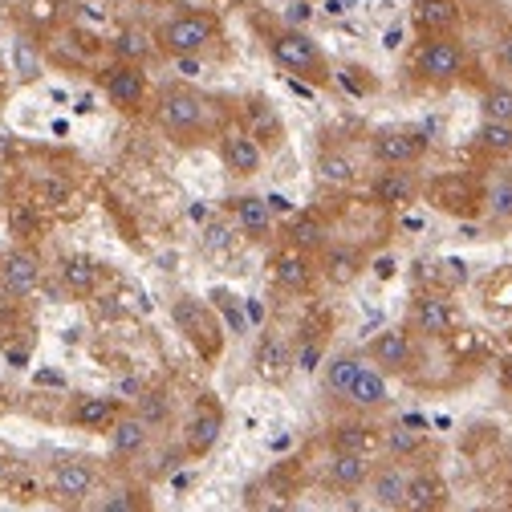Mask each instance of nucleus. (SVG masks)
<instances>
[{"label":"nucleus","instance_id":"obj_1","mask_svg":"<svg viewBox=\"0 0 512 512\" xmlns=\"http://www.w3.org/2000/svg\"><path fill=\"white\" fill-rule=\"evenodd\" d=\"M269 53H273V61L277 66H285L289 74H297V78H309L313 86H326L330 82V66H326V57H322V49H317V41L305 33V29H281V33H273L269 37Z\"/></svg>","mask_w":512,"mask_h":512},{"label":"nucleus","instance_id":"obj_2","mask_svg":"<svg viewBox=\"0 0 512 512\" xmlns=\"http://www.w3.org/2000/svg\"><path fill=\"white\" fill-rule=\"evenodd\" d=\"M171 317H175V326L183 330V338L196 346L204 358H216V354H220L224 330H220V322H216V309H212V305H204V301H196V297H179V301L171 305Z\"/></svg>","mask_w":512,"mask_h":512},{"label":"nucleus","instance_id":"obj_3","mask_svg":"<svg viewBox=\"0 0 512 512\" xmlns=\"http://www.w3.org/2000/svg\"><path fill=\"white\" fill-rule=\"evenodd\" d=\"M159 122H163V131L175 135V139H191V135H200L204 131V122H208V102L200 94H191L183 86L175 90H163L159 98Z\"/></svg>","mask_w":512,"mask_h":512},{"label":"nucleus","instance_id":"obj_4","mask_svg":"<svg viewBox=\"0 0 512 512\" xmlns=\"http://www.w3.org/2000/svg\"><path fill=\"white\" fill-rule=\"evenodd\" d=\"M464 45L452 41V37H427L415 53V74L423 82H435V86H447V82H456L464 74Z\"/></svg>","mask_w":512,"mask_h":512},{"label":"nucleus","instance_id":"obj_5","mask_svg":"<svg viewBox=\"0 0 512 512\" xmlns=\"http://www.w3.org/2000/svg\"><path fill=\"white\" fill-rule=\"evenodd\" d=\"M216 41V21L204 17V13H183V17H171L163 29H159V45L171 53V57H183V53H200Z\"/></svg>","mask_w":512,"mask_h":512},{"label":"nucleus","instance_id":"obj_6","mask_svg":"<svg viewBox=\"0 0 512 512\" xmlns=\"http://www.w3.org/2000/svg\"><path fill=\"white\" fill-rule=\"evenodd\" d=\"M220 431H224V411H220V403L204 399L196 407V415L187 419V431H183L187 456H208L212 447H216V439H220Z\"/></svg>","mask_w":512,"mask_h":512},{"label":"nucleus","instance_id":"obj_7","mask_svg":"<svg viewBox=\"0 0 512 512\" xmlns=\"http://www.w3.org/2000/svg\"><path fill=\"white\" fill-rule=\"evenodd\" d=\"M102 86H106V94H110V102L118 106V110H139L143 106V94H147V78H143V70L135 66V61H122V66H110L106 70V78H102Z\"/></svg>","mask_w":512,"mask_h":512},{"label":"nucleus","instance_id":"obj_8","mask_svg":"<svg viewBox=\"0 0 512 512\" xmlns=\"http://www.w3.org/2000/svg\"><path fill=\"white\" fill-rule=\"evenodd\" d=\"M370 358H374V366L382 370V374H403V370H411V362H415V342H411V334L407 330H382L374 342H370Z\"/></svg>","mask_w":512,"mask_h":512},{"label":"nucleus","instance_id":"obj_9","mask_svg":"<svg viewBox=\"0 0 512 512\" xmlns=\"http://www.w3.org/2000/svg\"><path fill=\"white\" fill-rule=\"evenodd\" d=\"M431 204H435L439 212L460 216V220H468V216H476V212H480V196H476V187H472L468 179H460V175H447V179L431 183Z\"/></svg>","mask_w":512,"mask_h":512},{"label":"nucleus","instance_id":"obj_10","mask_svg":"<svg viewBox=\"0 0 512 512\" xmlns=\"http://www.w3.org/2000/svg\"><path fill=\"white\" fill-rule=\"evenodd\" d=\"M423 151H427V139L415 135V131H382V135H374V159L387 163V167L419 163Z\"/></svg>","mask_w":512,"mask_h":512},{"label":"nucleus","instance_id":"obj_11","mask_svg":"<svg viewBox=\"0 0 512 512\" xmlns=\"http://www.w3.org/2000/svg\"><path fill=\"white\" fill-rule=\"evenodd\" d=\"M49 484H53V496L61 504H82L94 488V468L86 460H61V464H53Z\"/></svg>","mask_w":512,"mask_h":512},{"label":"nucleus","instance_id":"obj_12","mask_svg":"<svg viewBox=\"0 0 512 512\" xmlns=\"http://www.w3.org/2000/svg\"><path fill=\"white\" fill-rule=\"evenodd\" d=\"M411 21L423 37H443L460 25V0H411Z\"/></svg>","mask_w":512,"mask_h":512},{"label":"nucleus","instance_id":"obj_13","mask_svg":"<svg viewBox=\"0 0 512 512\" xmlns=\"http://www.w3.org/2000/svg\"><path fill=\"white\" fill-rule=\"evenodd\" d=\"M411 326L423 338H447L456 330V309L443 297H419L415 309H411Z\"/></svg>","mask_w":512,"mask_h":512},{"label":"nucleus","instance_id":"obj_14","mask_svg":"<svg viewBox=\"0 0 512 512\" xmlns=\"http://www.w3.org/2000/svg\"><path fill=\"white\" fill-rule=\"evenodd\" d=\"M232 216H236L240 236H248V240H265L273 232V208L261 196H236L232 200Z\"/></svg>","mask_w":512,"mask_h":512},{"label":"nucleus","instance_id":"obj_15","mask_svg":"<svg viewBox=\"0 0 512 512\" xmlns=\"http://www.w3.org/2000/svg\"><path fill=\"white\" fill-rule=\"evenodd\" d=\"M220 159L232 175H256L261 171V143H256L252 135L232 131V135L220 139Z\"/></svg>","mask_w":512,"mask_h":512},{"label":"nucleus","instance_id":"obj_16","mask_svg":"<svg viewBox=\"0 0 512 512\" xmlns=\"http://www.w3.org/2000/svg\"><path fill=\"white\" fill-rule=\"evenodd\" d=\"M366 476H370V460H366L362 452H338V447H334V456H330V464H326V484H330V488L354 492V488L366 484Z\"/></svg>","mask_w":512,"mask_h":512},{"label":"nucleus","instance_id":"obj_17","mask_svg":"<svg viewBox=\"0 0 512 512\" xmlns=\"http://www.w3.org/2000/svg\"><path fill=\"white\" fill-rule=\"evenodd\" d=\"M0 281H5V289H9L13 297H29V293L41 285L37 256H29V252H9L5 265H0Z\"/></svg>","mask_w":512,"mask_h":512},{"label":"nucleus","instance_id":"obj_18","mask_svg":"<svg viewBox=\"0 0 512 512\" xmlns=\"http://www.w3.org/2000/svg\"><path fill=\"white\" fill-rule=\"evenodd\" d=\"M252 366L265 382H285L289 370H293V350L281 342V338H261L256 342V354H252Z\"/></svg>","mask_w":512,"mask_h":512},{"label":"nucleus","instance_id":"obj_19","mask_svg":"<svg viewBox=\"0 0 512 512\" xmlns=\"http://www.w3.org/2000/svg\"><path fill=\"white\" fill-rule=\"evenodd\" d=\"M411 512H435V508H447V484L435 476V472H415L407 476V504Z\"/></svg>","mask_w":512,"mask_h":512},{"label":"nucleus","instance_id":"obj_20","mask_svg":"<svg viewBox=\"0 0 512 512\" xmlns=\"http://www.w3.org/2000/svg\"><path fill=\"white\" fill-rule=\"evenodd\" d=\"M273 277H277L281 289H289V293H305L309 281H313V269H309V261H305V252H301V248H285V252L273 256Z\"/></svg>","mask_w":512,"mask_h":512},{"label":"nucleus","instance_id":"obj_21","mask_svg":"<svg viewBox=\"0 0 512 512\" xmlns=\"http://www.w3.org/2000/svg\"><path fill=\"white\" fill-rule=\"evenodd\" d=\"M143 447H147V423L135 415V419H114L110 423V452L118 456V460H135V456H143Z\"/></svg>","mask_w":512,"mask_h":512},{"label":"nucleus","instance_id":"obj_22","mask_svg":"<svg viewBox=\"0 0 512 512\" xmlns=\"http://www.w3.org/2000/svg\"><path fill=\"white\" fill-rule=\"evenodd\" d=\"M70 419H74V427H82V431H106V427L118 419V403H114V399H102V395H82V399L74 403Z\"/></svg>","mask_w":512,"mask_h":512},{"label":"nucleus","instance_id":"obj_23","mask_svg":"<svg viewBox=\"0 0 512 512\" xmlns=\"http://www.w3.org/2000/svg\"><path fill=\"white\" fill-rule=\"evenodd\" d=\"M415 191H419V183L411 179V171H382V175L374 179V200H378L382 208H403V204H411Z\"/></svg>","mask_w":512,"mask_h":512},{"label":"nucleus","instance_id":"obj_24","mask_svg":"<svg viewBox=\"0 0 512 512\" xmlns=\"http://www.w3.org/2000/svg\"><path fill=\"white\" fill-rule=\"evenodd\" d=\"M346 399L354 407H382L391 395H387V378H382V370H370V366H358V374L350 378L346 387Z\"/></svg>","mask_w":512,"mask_h":512},{"label":"nucleus","instance_id":"obj_25","mask_svg":"<svg viewBox=\"0 0 512 512\" xmlns=\"http://www.w3.org/2000/svg\"><path fill=\"white\" fill-rule=\"evenodd\" d=\"M370 480V500H374V508H403L407 504V476L399 472V468H382V472H374V476H366Z\"/></svg>","mask_w":512,"mask_h":512},{"label":"nucleus","instance_id":"obj_26","mask_svg":"<svg viewBox=\"0 0 512 512\" xmlns=\"http://www.w3.org/2000/svg\"><path fill=\"white\" fill-rule=\"evenodd\" d=\"M61 281H66L70 293L90 297L98 289V265L90 256H66V261H61Z\"/></svg>","mask_w":512,"mask_h":512},{"label":"nucleus","instance_id":"obj_27","mask_svg":"<svg viewBox=\"0 0 512 512\" xmlns=\"http://www.w3.org/2000/svg\"><path fill=\"white\" fill-rule=\"evenodd\" d=\"M374 443H378V431L366 427V423H342V427H334V447H338V452H362V456H370Z\"/></svg>","mask_w":512,"mask_h":512},{"label":"nucleus","instance_id":"obj_28","mask_svg":"<svg viewBox=\"0 0 512 512\" xmlns=\"http://www.w3.org/2000/svg\"><path fill=\"white\" fill-rule=\"evenodd\" d=\"M358 273H362V256L354 248H330L326 252V277L334 285H350Z\"/></svg>","mask_w":512,"mask_h":512},{"label":"nucleus","instance_id":"obj_29","mask_svg":"<svg viewBox=\"0 0 512 512\" xmlns=\"http://www.w3.org/2000/svg\"><path fill=\"white\" fill-rule=\"evenodd\" d=\"M13 74H17V82H37L41 78V57H37V45L33 41H25V37H17L13 41Z\"/></svg>","mask_w":512,"mask_h":512},{"label":"nucleus","instance_id":"obj_30","mask_svg":"<svg viewBox=\"0 0 512 512\" xmlns=\"http://www.w3.org/2000/svg\"><path fill=\"white\" fill-rule=\"evenodd\" d=\"M480 147L492 151V155H512V122H496V118H484L480 126Z\"/></svg>","mask_w":512,"mask_h":512},{"label":"nucleus","instance_id":"obj_31","mask_svg":"<svg viewBox=\"0 0 512 512\" xmlns=\"http://www.w3.org/2000/svg\"><path fill=\"white\" fill-rule=\"evenodd\" d=\"M135 407H139V419H143L147 427H163V423L171 419V399H167L163 391H143V395L135 399Z\"/></svg>","mask_w":512,"mask_h":512},{"label":"nucleus","instance_id":"obj_32","mask_svg":"<svg viewBox=\"0 0 512 512\" xmlns=\"http://www.w3.org/2000/svg\"><path fill=\"white\" fill-rule=\"evenodd\" d=\"M358 358H350V354H342V358H330L326 362V391L330 395H346V387H350V378L358 374Z\"/></svg>","mask_w":512,"mask_h":512},{"label":"nucleus","instance_id":"obj_33","mask_svg":"<svg viewBox=\"0 0 512 512\" xmlns=\"http://www.w3.org/2000/svg\"><path fill=\"white\" fill-rule=\"evenodd\" d=\"M387 447H391L395 456H415L419 447H423V431H419V427L399 423V427H391V431H387Z\"/></svg>","mask_w":512,"mask_h":512},{"label":"nucleus","instance_id":"obj_34","mask_svg":"<svg viewBox=\"0 0 512 512\" xmlns=\"http://www.w3.org/2000/svg\"><path fill=\"white\" fill-rule=\"evenodd\" d=\"M114 49H118L122 61H135V66H139V61L151 53V41H147V33H139V29H126V33H118Z\"/></svg>","mask_w":512,"mask_h":512},{"label":"nucleus","instance_id":"obj_35","mask_svg":"<svg viewBox=\"0 0 512 512\" xmlns=\"http://www.w3.org/2000/svg\"><path fill=\"white\" fill-rule=\"evenodd\" d=\"M289 236H293L297 248H317V244L326 240V228H322V220H317V216H297Z\"/></svg>","mask_w":512,"mask_h":512},{"label":"nucleus","instance_id":"obj_36","mask_svg":"<svg viewBox=\"0 0 512 512\" xmlns=\"http://www.w3.org/2000/svg\"><path fill=\"white\" fill-rule=\"evenodd\" d=\"M317 175H322L326 183H350L354 179V163L346 159V155H322V159H317Z\"/></svg>","mask_w":512,"mask_h":512},{"label":"nucleus","instance_id":"obj_37","mask_svg":"<svg viewBox=\"0 0 512 512\" xmlns=\"http://www.w3.org/2000/svg\"><path fill=\"white\" fill-rule=\"evenodd\" d=\"M480 110H484V118H496V122H512V90H504V86H492V90L484 94Z\"/></svg>","mask_w":512,"mask_h":512},{"label":"nucleus","instance_id":"obj_38","mask_svg":"<svg viewBox=\"0 0 512 512\" xmlns=\"http://www.w3.org/2000/svg\"><path fill=\"white\" fill-rule=\"evenodd\" d=\"M212 301H216V309L224 313V322H228V330H232V334H244V330H248V317H244V309H240V301H236L232 293L216 289V293H212Z\"/></svg>","mask_w":512,"mask_h":512},{"label":"nucleus","instance_id":"obj_39","mask_svg":"<svg viewBox=\"0 0 512 512\" xmlns=\"http://www.w3.org/2000/svg\"><path fill=\"white\" fill-rule=\"evenodd\" d=\"M102 508H106V512H135V508H151V500H147V492H139V488H122V492H114L110 500H102Z\"/></svg>","mask_w":512,"mask_h":512},{"label":"nucleus","instance_id":"obj_40","mask_svg":"<svg viewBox=\"0 0 512 512\" xmlns=\"http://www.w3.org/2000/svg\"><path fill=\"white\" fill-rule=\"evenodd\" d=\"M488 204H492V216H500V220H508V216H512V179H500V183L492 187Z\"/></svg>","mask_w":512,"mask_h":512},{"label":"nucleus","instance_id":"obj_41","mask_svg":"<svg viewBox=\"0 0 512 512\" xmlns=\"http://www.w3.org/2000/svg\"><path fill=\"white\" fill-rule=\"evenodd\" d=\"M204 248H208V256H224V252H232V232H228L224 224H208V232H204Z\"/></svg>","mask_w":512,"mask_h":512},{"label":"nucleus","instance_id":"obj_42","mask_svg":"<svg viewBox=\"0 0 512 512\" xmlns=\"http://www.w3.org/2000/svg\"><path fill=\"white\" fill-rule=\"evenodd\" d=\"M9 228L21 232V236H33L37 232V216L29 208H17V212H9Z\"/></svg>","mask_w":512,"mask_h":512},{"label":"nucleus","instance_id":"obj_43","mask_svg":"<svg viewBox=\"0 0 512 512\" xmlns=\"http://www.w3.org/2000/svg\"><path fill=\"white\" fill-rule=\"evenodd\" d=\"M317 362H322V346H317V342L301 346V354L293 358V366H301V370H317Z\"/></svg>","mask_w":512,"mask_h":512},{"label":"nucleus","instance_id":"obj_44","mask_svg":"<svg viewBox=\"0 0 512 512\" xmlns=\"http://www.w3.org/2000/svg\"><path fill=\"white\" fill-rule=\"evenodd\" d=\"M309 17H313V9L305 5V0H297V5H289V25H293V29L309 25Z\"/></svg>","mask_w":512,"mask_h":512},{"label":"nucleus","instance_id":"obj_45","mask_svg":"<svg viewBox=\"0 0 512 512\" xmlns=\"http://www.w3.org/2000/svg\"><path fill=\"white\" fill-rule=\"evenodd\" d=\"M244 317H248V326H261V322H265V305L256 301V297H248V301H244Z\"/></svg>","mask_w":512,"mask_h":512},{"label":"nucleus","instance_id":"obj_46","mask_svg":"<svg viewBox=\"0 0 512 512\" xmlns=\"http://www.w3.org/2000/svg\"><path fill=\"white\" fill-rule=\"evenodd\" d=\"M374 277L378 281H391L395 277V261H391V256H378V261H374Z\"/></svg>","mask_w":512,"mask_h":512},{"label":"nucleus","instance_id":"obj_47","mask_svg":"<svg viewBox=\"0 0 512 512\" xmlns=\"http://www.w3.org/2000/svg\"><path fill=\"white\" fill-rule=\"evenodd\" d=\"M37 387H57L61 391V387H66V378H61L57 370H37Z\"/></svg>","mask_w":512,"mask_h":512},{"label":"nucleus","instance_id":"obj_48","mask_svg":"<svg viewBox=\"0 0 512 512\" xmlns=\"http://www.w3.org/2000/svg\"><path fill=\"white\" fill-rule=\"evenodd\" d=\"M118 391H122V395H131V399H139V395H143V382H139V378H122V382H118Z\"/></svg>","mask_w":512,"mask_h":512},{"label":"nucleus","instance_id":"obj_49","mask_svg":"<svg viewBox=\"0 0 512 512\" xmlns=\"http://www.w3.org/2000/svg\"><path fill=\"white\" fill-rule=\"evenodd\" d=\"M500 382H504V391L512 395V358H504V362H500Z\"/></svg>","mask_w":512,"mask_h":512},{"label":"nucleus","instance_id":"obj_50","mask_svg":"<svg viewBox=\"0 0 512 512\" xmlns=\"http://www.w3.org/2000/svg\"><path fill=\"white\" fill-rule=\"evenodd\" d=\"M33 17H37V21H49V17H53V5H49V0H37V5H33Z\"/></svg>","mask_w":512,"mask_h":512},{"label":"nucleus","instance_id":"obj_51","mask_svg":"<svg viewBox=\"0 0 512 512\" xmlns=\"http://www.w3.org/2000/svg\"><path fill=\"white\" fill-rule=\"evenodd\" d=\"M382 45H387V49H399V45H403V29H387V37H382Z\"/></svg>","mask_w":512,"mask_h":512},{"label":"nucleus","instance_id":"obj_52","mask_svg":"<svg viewBox=\"0 0 512 512\" xmlns=\"http://www.w3.org/2000/svg\"><path fill=\"white\" fill-rule=\"evenodd\" d=\"M265 204H269V208H273V212H293V204H289V200H285V196H269V200H265Z\"/></svg>","mask_w":512,"mask_h":512},{"label":"nucleus","instance_id":"obj_53","mask_svg":"<svg viewBox=\"0 0 512 512\" xmlns=\"http://www.w3.org/2000/svg\"><path fill=\"white\" fill-rule=\"evenodd\" d=\"M326 13H334V17H342V13H346V5H342V0H330V5H326Z\"/></svg>","mask_w":512,"mask_h":512},{"label":"nucleus","instance_id":"obj_54","mask_svg":"<svg viewBox=\"0 0 512 512\" xmlns=\"http://www.w3.org/2000/svg\"><path fill=\"white\" fill-rule=\"evenodd\" d=\"M9 472H13V464H9L5 456H0V484H5V480H9Z\"/></svg>","mask_w":512,"mask_h":512},{"label":"nucleus","instance_id":"obj_55","mask_svg":"<svg viewBox=\"0 0 512 512\" xmlns=\"http://www.w3.org/2000/svg\"><path fill=\"white\" fill-rule=\"evenodd\" d=\"M0 139H5V135H0ZM0 155H5V159L17 155V143H0Z\"/></svg>","mask_w":512,"mask_h":512},{"label":"nucleus","instance_id":"obj_56","mask_svg":"<svg viewBox=\"0 0 512 512\" xmlns=\"http://www.w3.org/2000/svg\"><path fill=\"white\" fill-rule=\"evenodd\" d=\"M504 66H508V70H512V37H508V41H504Z\"/></svg>","mask_w":512,"mask_h":512}]
</instances>
